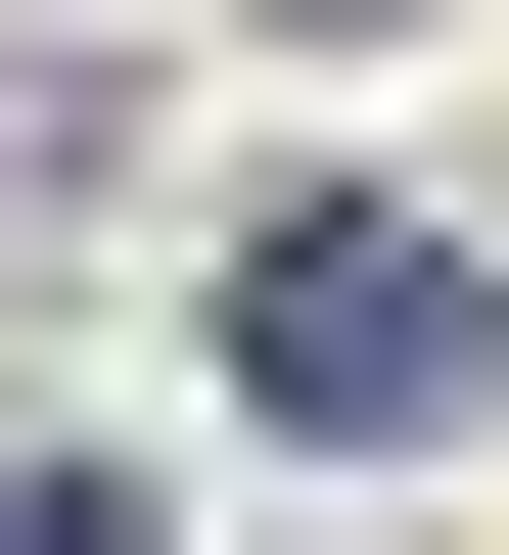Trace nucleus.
<instances>
[{
	"mask_svg": "<svg viewBox=\"0 0 509 555\" xmlns=\"http://www.w3.org/2000/svg\"><path fill=\"white\" fill-rule=\"evenodd\" d=\"M232 416H278V463H463V416H509V278L417 232V185H278V232H232Z\"/></svg>",
	"mask_w": 509,
	"mask_h": 555,
	"instance_id": "f257e3e1",
	"label": "nucleus"
},
{
	"mask_svg": "<svg viewBox=\"0 0 509 555\" xmlns=\"http://www.w3.org/2000/svg\"><path fill=\"white\" fill-rule=\"evenodd\" d=\"M0 555H139V463H0Z\"/></svg>",
	"mask_w": 509,
	"mask_h": 555,
	"instance_id": "f03ea898",
	"label": "nucleus"
}]
</instances>
